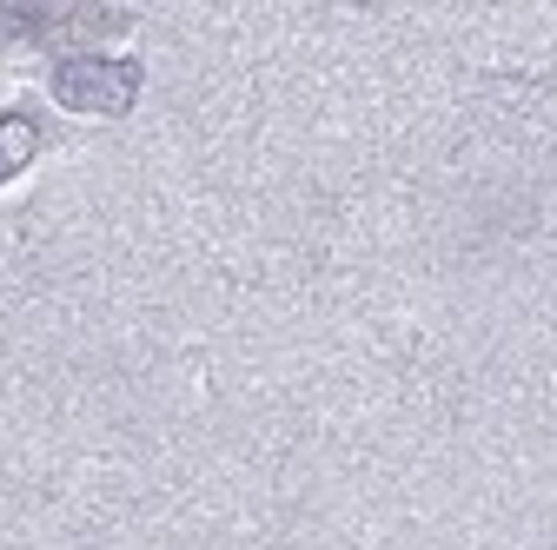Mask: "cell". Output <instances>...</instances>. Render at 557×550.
Masks as SVG:
<instances>
[{
  "label": "cell",
  "mask_w": 557,
  "mask_h": 550,
  "mask_svg": "<svg viewBox=\"0 0 557 550\" xmlns=\"http://www.w3.org/2000/svg\"><path fill=\"white\" fill-rule=\"evenodd\" d=\"M139 93V60L126 53H66L53 66V100L74 113H126Z\"/></svg>",
  "instance_id": "cell-1"
},
{
  "label": "cell",
  "mask_w": 557,
  "mask_h": 550,
  "mask_svg": "<svg viewBox=\"0 0 557 550\" xmlns=\"http://www.w3.org/2000/svg\"><path fill=\"white\" fill-rule=\"evenodd\" d=\"M34 153H40V120L27 107H0V186L14 173H27Z\"/></svg>",
  "instance_id": "cell-2"
}]
</instances>
